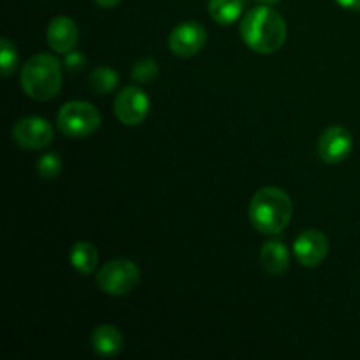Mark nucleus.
Listing matches in <instances>:
<instances>
[{"label": "nucleus", "mask_w": 360, "mask_h": 360, "mask_svg": "<svg viewBox=\"0 0 360 360\" xmlns=\"http://www.w3.org/2000/svg\"><path fill=\"white\" fill-rule=\"evenodd\" d=\"M243 42L259 55H273L287 41V23L271 6H257L243 16L239 25Z\"/></svg>", "instance_id": "nucleus-1"}, {"label": "nucleus", "mask_w": 360, "mask_h": 360, "mask_svg": "<svg viewBox=\"0 0 360 360\" xmlns=\"http://www.w3.org/2000/svg\"><path fill=\"white\" fill-rule=\"evenodd\" d=\"M250 224L266 236H276L290 225L294 217V202L283 188L264 186L257 190L250 200Z\"/></svg>", "instance_id": "nucleus-2"}, {"label": "nucleus", "mask_w": 360, "mask_h": 360, "mask_svg": "<svg viewBox=\"0 0 360 360\" xmlns=\"http://www.w3.org/2000/svg\"><path fill=\"white\" fill-rule=\"evenodd\" d=\"M20 83L34 101H51L62 90V63L49 53H37L25 62Z\"/></svg>", "instance_id": "nucleus-3"}, {"label": "nucleus", "mask_w": 360, "mask_h": 360, "mask_svg": "<svg viewBox=\"0 0 360 360\" xmlns=\"http://www.w3.org/2000/svg\"><path fill=\"white\" fill-rule=\"evenodd\" d=\"M102 116L94 104L84 101H70L60 108L56 125L67 137L83 139L101 129Z\"/></svg>", "instance_id": "nucleus-4"}, {"label": "nucleus", "mask_w": 360, "mask_h": 360, "mask_svg": "<svg viewBox=\"0 0 360 360\" xmlns=\"http://www.w3.org/2000/svg\"><path fill=\"white\" fill-rule=\"evenodd\" d=\"M141 271L136 262L129 259H116L104 264L95 276V283L104 294L122 297L130 294L139 285Z\"/></svg>", "instance_id": "nucleus-5"}, {"label": "nucleus", "mask_w": 360, "mask_h": 360, "mask_svg": "<svg viewBox=\"0 0 360 360\" xmlns=\"http://www.w3.org/2000/svg\"><path fill=\"white\" fill-rule=\"evenodd\" d=\"M13 141L23 150H44L55 139V129L41 116H25L14 123L11 130Z\"/></svg>", "instance_id": "nucleus-6"}, {"label": "nucleus", "mask_w": 360, "mask_h": 360, "mask_svg": "<svg viewBox=\"0 0 360 360\" xmlns=\"http://www.w3.org/2000/svg\"><path fill=\"white\" fill-rule=\"evenodd\" d=\"M150 97L139 86H127L116 95L115 115L125 127H137L146 120L150 112Z\"/></svg>", "instance_id": "nucleus-7"}, {"label": "nucleus", "mask_w": 360, "mask_h": 360, "mask_svg": "<svg viewBox=\"0 0 360 360\" xmlns=\"http://www.w3.org/2000/svg\"><path fill=\"white\" fill-rule=\"evenodd\" d=\"M207 42V32L197 21H183L169 34L167 46L172 55L179 58H192L199 55Z\"/></svg>", "instance_id": "nucleus-8"}, {"label": "nucleus", "mask_w": 360, "mask_h": 360, "mask_svg": "<svg viewBox=\"0 0 360 360\" xmlns=\"http://www.w3.org/2000/svg\"><path fill=\"white\" fill-rule=\"evenodd\" d=\"M316 150H319V157L326 164H341L350 157L352 150H354V137H352L350 130L345 129V127H329L320 134Z\"/></svg>", "instance_id": "nucleus-9"}, {"label": "nucleus", "mask_w": 360, "mask_h": 360, "mask_svg": "<svg viewBox=\"0 0 360 360\" xmlns=\"http://www.w3.org/2000/svg\"><path fill=\"white\" fill-rule=\"evenodd\" d=\"M329 253V239L322 231H302L294 241V255L302 267H319Z\"/></svg>", "instance_id": "nucleus-10"}, {"label": "nucleus", "mask_w": 360, "mask_h": 360, "mask_svg": "<svg viewBox=\"0 0 360 360\" xmlns=\"http://www.w3.org/2000/svg\"><path fill=\"white\" fill-rule=\"evenodd\" d=\"M46 39L53 51H56L58 55H67L69 51L76 49L77 42H79V28L72 18L56 16L48 25Z\"/></svg>", "instance_id": "nucleus-11"}, {"label": "nucleus", "mask_w": 360, "mask_h": 360, "mask_svg": "<svg viewBox=\"0 0 360 360\" xmlns=\"http://www.w3.org/2000/svg\"><path fill=\"white\" fill-rule=\"evenodd\" d=\"M260 266L271 276H283L290 267V252L283 241H267L260 250Z\"/></svg>", "instance_id": "nucleus-12"}, {"label": "nucleus", "mask_w": 360, "mask_h": 360, "mask_svg": "<svg viewBox=\"0 0 360 360\" xmlns=\"http://www.w3.org/2000/svg\"><path fill=\"white\" fill-rule=\"evenodd\" d=\"M91 347L94 352L101 357H116L123 350V334L118 327L98 326L91 334Z\"/></svg>", "instance_id": "nucleus-13"}, {"label": "nucleus", "mask_w": 360, "mask_h": 360, "mask_svg": "<svg viewBox=\"0 0 360 360\" xmlns=\"http://www.w3.org/2000/svg\"><path fill=\"white\" fill-rule=\"evenodd\" d=\"M70 266L79 274H91L98 266V250L94 243L79 241L70 248Z\"/></svg>", "instance_id": "nucleus-14"}, {"label": "nucleus", "mask_w": 360, "mask_h": 360, "mask_svg": "<svg viewBox=\"0 0 360 360\" xmlns=\"http://www.w3.org/2000/svg\"><path fill=\"white\" fill-rule=\"evenodd\" d=\"M207 13L218 25H232L243 14V0H210Z\"/></svg>", "instance_id": "nucleus-15"}, {"label": "nucleus", "mask_w": 360, "mask_h": 360, "mask_svg": "<svg viewBox=\"0 0 360 360\" xmlns=\"http://www.w3.org/2000/svg\"><path fill=\"white\" fill-rule=\"evenodd\" d=\"M120 76L115 69L111 67H97L91 70L90 77H88V88L94 91L95 95H108L118 86Z\"/></svg>", "instance_id": "nucleus-16"}, {"label": "nucleus", "mask_w": 360, "mask_h": 360, "mask_svg": "<svg viewBox=\"0 0 360 360\" xmlns=\"http://www.w3.org/2000/svg\"><path fill=\"white\" fill-rule=\"evenodd\" d=\"M18 67V49L14 42H11L7 37L0 39V70L2 76L11 77Z\"/></svg>", "instance_id": "nucleus-17"}, {"label": "nucleus", "mask_w": 360, "mask_h": 360, "mask_svg": "<svg viewBox=\"0 0 360 360\" xmlns=\"http://www.w3.org/2000/svg\"><path fill=\"white\" fill-rule=\"evenodd\" d=\"M158 62L153 58H139L132 67V79L136 83H151L158 77Z\"/></svg>", "instance_id": "nucleus-18"}, {"label": "nucleus", "mask_w": 360, "mask_h": 360, "mask_svg": "<svg viewBox=\"0 0 360 360\" xmlns=\"http://www.w3.org/2000/svg\"><path fill=\"white\" fill-rule=\"evenodd\" d=\"M60 172H62V158L56 153H44L37 162V174L42 179H51L58 178Z\"/></svg>", "instance_id": "nucleus-19"}, {"label": "nucleus", "mask_w": 360, "mask_h": 360, "mask_svg": "<svg viewBox=\"0 0 360 360\" xmlns=\"http://www.w3.org/2000/svg\"><path fill=\"white\" fill-rule=\"evenodd\" d=\"M63 65H65V69L69 70V72H79V70L86 65V56H84L83 53L72 49V51H69L65 55Z\"/></svg>", "instance_id": "nucleus-20"}, {"label": "nucleus", "mask_w": 360, "mask_h": 360, "mask_svg": "<svg viewBox=\"0 0 360 360\" xmlns=\"http://www.w3.org/2000/svg\"><path fill=\"white\" fill-rule=\"evenodd\" d=\"M343 9L350 11H360V0H336Z\"/></svg>", "instance_id": "nucleus-21"}, {"label": "nucleus", "mask_w": 360, "mask_h": 360, "mask_svg": "<svg viewBox=\"0 0 360 360\" xmlns=\"http://www.w3.org/2000/svg\"><path fill=\"white\" fill-rule=\"evenodd\" d=\"M120 2H122V0H95V4L101 7H104V9H111V7L118 6Z\"/></svg>", "instance_id": "nucleus-22"}, {"label": "nucleus", "mask_w": 360, "mask_h": 360, "mask_svg": "<svg viewBox=\"0 0 360 360\" xmlns=\"http://www.w3.org/2000/svg\"><path fill=\"white\" fill-rule=\"evenodd\" d=\"M259 2L262 4V6H276L280 0H259Z\"/></svg>", "instance_id": "nucleus-23"}]
</instances>
